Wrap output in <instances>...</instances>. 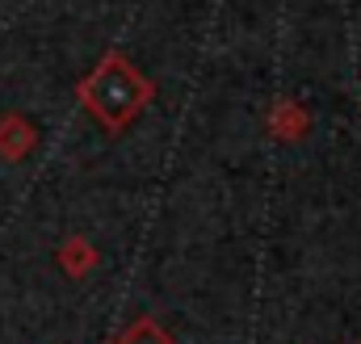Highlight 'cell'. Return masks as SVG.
I'll return each mask as SVG.
<instances>
[{
    "mask_svg": "<svg viewBox=\"0 0 361 344\" xmlns=\"http://www.w3.org/2000/svg\"><path fill=\"white\" fill-rule=\"evenodd\" d=\"M147 92H152V88L135 76V68H130L122 55H109V59L92 72V80L85 85V101L97 109V118H101L105 126H122V122H130V113L147 101Z\"/></svg>",
    "mask_w": 361,
    "mask_h": 344,
    "instance_id": "obj_1",
    "label": "cell"
}]
</instances>
